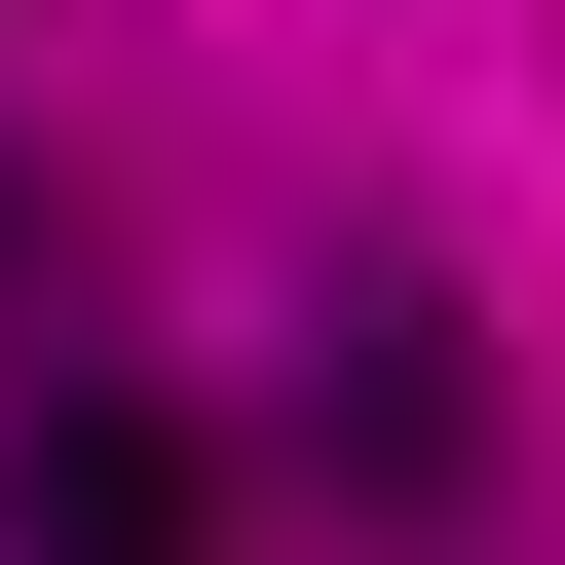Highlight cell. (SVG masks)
I'll list each match as a JSON object with an SVG mask.
<instances>
[{
	"instance_id": "1",
	"label": "cell",
	"mask_w": 565,
	"mask_h": 565,
	"mask_svg": "<svg viewBox=\"0 0 565 565\" xmlns=\"http://www.w3.org/2000/svg\"><path fill=\"white\" fill-rule=\"evenodd\" d=\"M302 490H377V527L490 490V340L415 302V264H377V302H302Z\"/></svg>"
},
{
	"instance_id": "2",
	"label": "cell",
	"mask_w": 565,
	"mask_h": 565,
	"mask_svg": "<svg viewBox=\"0 0 565 565\" xmlns=\"http://www.w3.org/2000/svg\"><path fill=\"white\" fill-rule=\"evenodd\" d=\"M0 527H39V565H189V527H226V452H189V415H114V377H39V415H0Z\"/></svg>"
}]
</instances>
